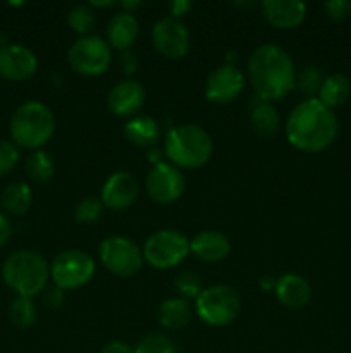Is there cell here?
I'll list each match as a JSON object with an SVG mask.
<instances>
[{
	"instance_id": "obj_1",
	"label": "cell",
	"mask_w": 351,
	"mask_h": 353,
	"mask_svg": "<svg viewBox=\"0 0 351 353\" xmlns=\"http://www.w3.org/2000/svg\"><path fill=\"white\" fill-rule=\"evenodd\" d=\"M339 131L337 117L332 109L319 99H305L289 112L286 123L288 141L299 152L317 154L334 143Z\"/></svg>"
},
{
	"instance_id": "obj_2",
	"label": "cell",
	"mask_w": 351,
	"mask_h": 353,
	"mask_svg": "<svg viewBox=\"0 0 351 353\" xmlns=\"http://www.w3.org/2000/svg\"><path fill=\"white\" fill-rule=\"evenodd\" d=\"M248 79L258 99L274 102L296 88V68L284 48L264 43L248 59Z\"/></svg>"
},
{
	"instance_id": "obj_3",
	"label": "cell",
	"mask_w": 351,
	"mask_h": 353,
	"mask_svg": "<svg viewBox=\"0 0 351 353\" xmlns=\"http://www.w3.org/2000/svg\"><path fill=\"white\" fill-rule=\"evenodd\" d=\"M164 152L176 168L198 169L212 157L213 141L198 124H181L167 133Z\"/></svg>"
},
{
	"instance_id": "obj_4",
	"label": "cell",
	"mask_w": 351,
	"mask_h": 353,
	"mask_svg": "<svg viewBox=\"0 0 351 353\" xmlns=\"http://www.w3.org/2000/svg\"><path fill=\"white\" fill-rule=\"evenodd\" d=\"M2 278L17 296L38 295L47 288L50 278V265L33 250H19L6 259L2 268Z\"/></svg>"
},
{
	"instance_id": "obj_5",
	"label": "cell",
	"mask_w": 351,
	"mask_h": 353,
	"mask_svg": "<svg viewBox=\"0 0 351 353\" xmlns=\"http://www.w3.org/2000/svg\"><path fill=\"white\" fill-rule=\"evenodd\" d=\"M9 128L10 137L19 147L38 150L54 137L55 117L50 107L31 100L14 110Z\"/></svg>"
},
{
	"instance_id": "obj_6",
	"label": "cell",
	"mask_w": 351,
	"mask_h": 353,
	"mask_svg": "<svg viewBox=\"0 0 351 353\" xmlns=\"http://www.w3.org/2000/svg\"><path fill=\"white\" fill-rule=\"evenodd\" d=\"M196 314L209 326L222 327L233 323L241 310V299L229 285H213L203 288L196 299Z\"/></svg>"
},
{
	"instance_id": "obj_7",
	"label": "cell",
	"mask_w": 351,
	"mask_h": 353,
	"mask_svg": "<svg viewBox=\"0 0 351 353\" xmlns=\"http://www.w3.org/2000/svg\"><path fill=\"white\" fill-rule=\"evenodd\" d=\"M143 259L155 269H171L181 264L189 250V240L176 230H160L147 238Z\"/></svg>"
},
{
	"instance_id": "obj_8",
	"label": "cell",
	"mask_w": 351,
	"mask_h": 353,
	"mask_svg": "<svg viewBox=\"0 0 351 353\" xmlns=\"http://www.w3.org/2000/svg\"><path fill=\"white\" fill-rule=\"evenodd\" d=\"M112 54L107 40L98 34H86L78 38L67 50L71 69L83 76H100L109 69Z\"/></svg>"
},
{
	"instance_id": "obj_9",
	"label": "cell",
	"mask_w": 351,
	"mask_h": 353,
	"mask_svg": "<svg viewBox=\"0 0 351 353\" xmlns=\"http://www.w3.org/2000/svg\"><path fill=\"white\" fill-rule=\"evenodd\" d=\"M100 261L109 272L119 278H131L143 264V252L126 236H109L100 243Z\"/></svg>"
},
{
	"instance_id": "obj_10",
	"label": "cell",
	"mask_w": 351,
	"mask_h": 353,
	"mask_svg": "<svg viewBox=\"0 0 351 353\" xmlns=\"http://www.w3.org/2000/svg\"><path fill=\"white\" fill-rule=\"evenodd\" d=\"M95 274V262L83 250H65L54 259L50 278L61 290H76L85 286Z\"/></svg>"
},
{
	"instance_id": "obj_11",
	"label": "cell",
	"mask_w": 351,
	"mask_h": 353,
	"mask_svg": "<svg viewBox=\"0 0 351 353\" xmlns=\"http://www.w3.org/2000/svg\"><path fill=\"white\" fill-rule=\"evenodd\" d=\"M145 185H147V192L150 199L153 202L162 203V205H167V203L181 199L186 188L184 176H182L181 169L167 164V162H158V164L151 165Z\"/></svg>"
},
{
	"instance_id": "obj_12",
	"label": "cell",
	"mask_w": 351,
	"mask_h": 353,
	"mask_svg": "<svg viewBox=\"0 0 351 353\" xmlns=\"http://www.w3.org/2000/svg\"><path fill=\"white\" fill-rule=\"evenodd\" d=\"M151 41L162 57L182 59L189 48L188 28L178 17H160L151 30Z\"/></svg>"
},
{
	"instance_id": "obj_13",
	"label": "cell",
	"mask_w": 351,
	"mask_h": 353,
	"mask_svg": "<svg viewBox=\"0 0 351 353\" xmlns=\"http://www.w3.org/2000/svg\"><path fill=\"white\" fill-rule=\"evenodd\" d=\"M244 90V76L231 62L219 65L209 74L205 83V97L213 103L226 105L234 102Z\"/></svg>"
},
{
	"instance_id": "obj_14",
	"label": "cell",
	"mask_w": 351,
	"mask_h": 353,
	"mask_svg": "<svg viewBox=\"0 0 351 353\" xmlns=\"http://www.w3.org/2000/svg\"><path fill=\"white\" fill-rule=\"evenodd\" d=\"M147 92L136 79L116 83L107 95V105L117 117H134L145 105Z\"/></svg>"
},
{
	"instance_id": "obj_15",
	"label": "cell",
	"mask_w": 351,
	"mask_h": 353,
	"mask_svg": "<svg viewBox=\"0 0 351 353\" xmlns=\"http://www.w3.org/2000/svg\"><path fill=\"white\" fill-rule=\"evenodd\" d=\"M138 193H140V186H138L136 178L131 172L117 171L103 183L102 202L112 210H126L138 199Z\"/></svg>"
},
{
	"instance_id": "obj_16",
	"label": "cell",
	"mask_w": 351,
	"mask_h": 353,
	"mask_svg": "<svg viewBox=\"0 0 351 353\" xmlns=\"http://www.w3.org/2000/svg\"><path fill=\"white\" fill-rule=\"evenodd\" d=\"M36 55L24 45H3L0 48V76L9 81H24L36 71Z\"/></svg>"
},
{
	"instance_id": "obj_17",
	"label": "cell",
	"mask_w": 351,
	"mask_h": 353,
	"mask_svg": "<svg viewBox=\"0 0 351 353\" xmlns=\"http://www.w3.org/2000/svg\"><path fill=\"white\" fill-rule=\"evenodd\" d=\"M264 17L279 30L299 26L306 16V6L299 0H265L262 2Z\"/></svg>"
},
{
	"instance_id": "obj_18",
	"label": "cell",
	"mask_w": 351,
	"mask_h": 353,
	"mask_svg": "<svg viewBox=\"0 0 351 353\" xmlns=\"http://www.w3.org/2000/svg\"><path fill=\"white\" fill-rule=\"evenodd\" d=\"M189 250L203 262H220L231 254V241L220 231H200L189 241Z\"/></svg>"
},
{
	"instance_id": "obj_19",
	"label": "cell",
	"mask_w": 351,
	"mask_h": 353,
	"mask_svg": "<svg viewBox=\"0 0 351 353\" xmlns=\"http://www.w3.org/2000/svg\"><path fill=\"white\" fill-rule=\"evenodd\" d=\"M140 33L138 19L129 12H117L109 19L105 28L107 43L117 50H129Z\"/></svg>"
},
{
	"instance_id": "obj_20",
	"label": "cell",
	"mask_w": 351,
	"mask_h": 353,
	"mask_svg": "<svg viewBox=\"0 0 351 353\" xmlns=\"http://www.w3.org/2000/svg\"><path fill=\"white\" fill-rule=\"evenodd\" d=\"M275 296L279 302L291 309H301L312 299L308 281L298 274H284L275 281Z\"/></svg>"
},
{
	"instance_id": "obj_21",
	"label": "cell",
	"mask_w": 351,
	"mask_h": 353,
	"mask_svg": "<svg viewBox=\"0 0 351 353\" xmlns=\"http://www.w3.org/2000/svg\"><path fill=\"white\" fill-rule=\"evenodd\" d=\"M127 141L141 148H151L162 137L160 124L150 116H134L124 126Z\"/></svg>"
},
{
	"instance_id": "obj_22",
	"label": "cell",
	"mask_w": 351,
	"mask_h": 353,
	"mask_svg": "<svg viewBox=\"0 0 351 353\" xmlns=\"http://www.w3.org/2000/svg\"><path fill=\"white\" fill-rule=\"evenodd\" d=\"M250 123L251 128H253V133L258 138H264V140L274 138L277 134L279 126H281V119H279V114L275 107L272 105V102L262 100L258 97L253 105H251Z\"/></svg>"
},
{
	"instance_id": "obj_23",
	"label": "cell",
	"mask_w": 351,
	"mask_h": 353,
	"mask_svg": "<svg viewBox=\"0 0 351 353\" xmlns=\"http://www.w3.org/2000/svg\"><path fill=\"white\" fill-rule=\"evenodd\" d=\"M191 305L182 296L167 299L157 310V321L165 330H181L191 321Z\"/></svg>"
},
{
	"instance_id": "obj_24",
	"label": "cell",
	"mask_w": 351,
	"mask_h": 353,
	"mask_svg": "<svg viewBox=\"0 0 351 353\" xmlns=\"http://www.w3.org/2000/svg\"><path fill=\"white\" fill-rule=\"evenodd\" d=\"M350 78H348L346 74H343V72H334V74L327 76V78L323 79L317 99H319L326 107L334 109V107L343 105V103L350 99Z\"/></svg>"
},
{
	"instance_id": "obj_25",
	"label": "cell",
	"mask_w": 351,
	"mask_h": 353,
	"mask_svg": "<svg viewBox=\"0 0 351 353\" xmlns=\"http://www.w3.org/2000/svg\"><path fill=\"white\" fill-rule=\"evenodd\" d=\"M0 202L7 212L14 214V216H23L30 210L31 203H33L31 188L26 183H10L9 186L3 188Z\"/></svg>"
},
{
	"instance_id": "obj_26",
	"label": "cell",
	"mask_w": 351,
	"mask_h": 353,
	"mask_svg": "<svg viewBox=\"0 0 351 353\" xmlns=\"http://www.w3.org/2000/svg\"><path fill=\"white\" fill-rule=\"evenodd\" d=\"M26 172L33 181L47 183L55 172L54 159L43 150L31 152L26 161Z\"/></svg>"
},
{
	"instance_id": "obj_27",
	"label": "cell",
	"mask_w": 351,
	"mask_h": 353,
	"mask_svg": "<svg viewBox=\"0 0 351 353\" xmlns=\"http://www.w3.org/2000/svg\"><path fill=\"white\" fill-rule=\"evenodd\" d=\"M9 319L17 327H30L36 321V305L28 296H16L9 305Z\"/></svg>"
},
{
	"instance_id": "obj_28",
	"label": "cell",
	"mask_w": 351,
	"mask_h": 353,
	"mask_svg": "<svg viewBox=\"0 0 351 353\" xmlns=\"http://www.w3.org/2000/svg\"><path fill=\"white\" fill-rule=\"evenodd\" d=\"M67 24L72 28V31L83 34H89L93 24H95V14H93L92 7L85 6V3H78L72 7L67 14Z\"/></svg>"
},
{
	"instance_id": "obj_29",
	"label": "cell",
	"mask_w": 351,
	"mask_h": 353,
	"mask_svg": "<svg viewBox=\"0 0 351 353\" xmlns=\"http://www.w3.org/2000/svg\"><path fill=\"white\" fill-rule=\"evenodd\" d=\"M134 353H178V347L165 334L151 333L138 341Z\"/></svg>"
},
{
	"instance_id": "obj_30",
	"label": "cell",
	"mask_w": 351,
	"mask_h": 353,
	"mask_svg": "<svg viewBox=\"0 0 351 353\" xmlns=\"http://www.w3.org/2000/svg\"><path fill=\"white\" fill-rule=\"evenodd\" d=\"M322 71H320L317 65H305L301 68V71L296 72V88L301 90L305 95H308V99H312V95H319L320 86L323 83Z\"/></svg>"
},
{
	"instance_id": "obj_31",
	"label": "cell",
	"mask_w": 351,
	"mask_h": 353,
	"mask_svg": "<svg viewBox=\"0 0 351 353\" xmlns=\"http://www.w3.org/2000/svg\"><path fill=\"white\" fill-rule=\"evenodd\" d=\"M103 202L102 199H95V196H86L81 202L76 203L74 207V217L78 223L81 224H93L102 217L103 214Z\"/></svg>"
},
{
	"instance_id": "obj_32",
	"label": "cell",
	"mask_w": 351,
	"mask_h": 353,
	"mask_svg": "<svg viewBox=\"0 0 351 353\" xmlns=\"http://www.w3.org/2000/svg\"><path fill=\"white\" fill-rule=\"evenodd\" d=\"M174 285L176 288L179 290V293L182 295V299L189 300V299H198L200 293L203 292V286H202V279L196 272L193 271H184L174 279Z\"/></svg>"
},
{
	"instance_id": "obj_33",
	"label": "cell",
	"mask_w": 351,
	"mask_h": 353,
	"mask_svg": "<svg viewBox=\"0 0 351 353\" xmlns=\"http://www.w3.org/2000/svg\"><path fill=\"white\" fill-rule=\"evenodd\" d=\"M19 162V150L12 141L0 140V176L7 174Z\"/></svg>"
},
{
	"instance_id": "obj_34",
	"label": "cell",
	"mask_w": 351,
	"mask_h": 353,
	"mask_svg": "<svg viewBox=\"0 0 351 353\" xmlns=\"http://www.w3.org/2000/svg\"><path fill=\"white\" fill-rule=\"evenodd\" d=\"M323 10L334 21H343L351 16V0H329L323 3Z\"/></svg>"
},
{
	"instance_id": "obj_35",
	"label": "cell",
	"mask_w": 351,
	"mask_h": 353,
	"mask_svg": "<svg viewBox=\"0 0 351 353\" xmlns=\"http://www.w3.org/2000/svg\"><path fill=\"white\" fill-rule=\"evenodd\" d=\"M119 65L126 74H131V72H136L140 69V59L134 52L124 50L119 57Z\"/></svg>"
},
{
	"instance_id": "obj_36",
	"label": "cell",
	"mask_w": 351,
	"mask_h": 353,
	"mask_svg": "<svg viewBox=\"0 0 351 353\" xmlns=\"http://www.w3.org/2000/svg\"><path fill=\"white\" fill-rule=\"evenodd\" d=\"M47 292H45L43 295V302L47 303V307H50V309H57V307L62 305V300H64V290L57 288V286H52V288H45Z\"/></svg>"
},
{
	"instance_id": "obj_37",
	"label": "cell",
	"mask_w": 351,
	"mask_h": 353,
	"mask_svg": "<svg viewBox=\"0 0 351 353\" xmlns=\"http://www.w3.org/2000/svg\"><path fill=\"white\" fill-rule=\"evenodd\" d=\"M191 7H193V3L188 2V0H172V2L169 3L171 16L178 17V19H181L184 14H188L189 10H191Z\"/></svg>"
},
{
	"instance_id": "obj_38",
	"label": "cell",
	"mask_w": 351,
	"mask_h": 353,
	"mask_svg": "<svg viewBox=\"0 0 351 353\" xmlns=\"http://www.w3.org/2000/svg\"><path fill=\"white\" fill-rule=\"evenodd\" d=\"M102 353H134V348L131 347V345H127L126 341L116 340L107 343L105 347H103Z\"/></svg>"
},
{
	"instance_id": "obj_39",
	"label": "cell",
	"mask_w": 351,
	"mask_h": 353,
	"mask_svg": "<svg viewBox=\"0 0 351 353\" xmlns=\"http://www.w3.org/2000/svg\"><path fill=\"white\" fill-rule=\"evenodd\" d=\"M12 236V226L3 214H0V248L7 243Z\"/></svg>"
},
{
	"instance_id": "obj_40",
	"label": "cell",
	"mask_w": 351,
	"mask_h": 353,
	"mask_svg": "<svg viewBox=\"0 0 351 353\" xmlns=\"http://www.w3.org/2000/svg\"><path fill=\"white\" fill-rule=\"evenodd\" d=\"M120 9H123V12H129L133 14V10H136L138 7H141V2L140 0H124V2H119Z\"/></svg>"
},
{
	"instance_id": "obj_41",
	"label": "cell",
	"mask_w": 351,
	"mask_h": 353,
	"mask_svg": "<svg viewBox=\"0 0 351 353\" xmlns=\"http://www.w3.org/2000/svg\"><path fill=\"white\" fill-rule=\"evenodd\" d=\"M147 159L153 165L158 164V162H162V150H158V148H150V150L147 152Z\"/></svg>"
},
{
	"instance_id": "obj_42",
	"label": "cell",
	"mask_w": 351,
	"mask_h": 353,
	"mask_svg": "<svg viewBox=\"0 0 351 353\" xmlns=\"http://www.w3.org/2000/svg\"><path fill=\"white\" fill-rule=\"evenodd\" d=\"M260 286L264 290H272L275 288V281L272 278H268V276H264V278L260 279Z\"/></svg>"
},
{
	"instance_id": "obj_43",
	"label": "cell",
	"mask_w": 351,
	"mask_h": 353,
	"mask_svg": "<svg viewBox=\"0 0 351 353\" xmlns=\"http://www.w3.org/2000/svg\"><path fill=\"white\" fill-rule=\"evenodd\" d=\"M116 6V2H89V7H110Z\"/></svg>"
},
{
	"instance_id": "obj_44",
	"label": "cell",
	"mask_w": 351,
	"mask_h": 353,
	"mask_svg": "<svg viewBox=\"0 0 351 353\" xmlns=\"http://www.w3.org/2000/svg\"><path fill=\"white\" fill-rule=\"evenodd\" d=\"M236 6H240V7H253L255 6V2H236Z\"/></svg>"
}]
</instances>
